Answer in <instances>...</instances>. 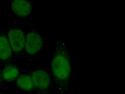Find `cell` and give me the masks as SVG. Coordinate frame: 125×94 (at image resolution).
<instances>
[{
  "label": "cell",
  "mask_w": 125,
  "mask_h": 94,
  "mask_svg": "<svg viewBox=\"0 0 125 94\" xmlns=\"http://www.w3.org/2000/svg\"><path fill=\"white\" fill-rule=\"evenodd\" d=\"M8 36L10 46L14 51L19 52L25 47V38L23 32L21 30L14 29L10 30Z\"/></svg>",
  "instance_id": "277c9868"
},
{
  "label": "cell",
  "mask_w": 125,
  "mask_h": 94,
  "mask_svg": "<svg viewBox=\"0 0 125 94\" xmlns=\"http://www.w3.org/2000/svg\"><path fill=\"white\" fill-rule=\"evenodd\" d=\"M11 50L9 40L5 36H0V59L5 60L11 56Z\"/></svg>",
  "instance_id": "52a82bcc"
},
{
  "label": "cell",
  "mask_w": 125,
  "mask_h": 94,
  "mask_svg": "<svg viewBox=\"0 0 125 94\" xmlns=\"http://www.w3.org/2000/svg\"><path fill=\"white\" fill-rule=\"evenodd\" d=\"M70 70V61L66 50L61 47L57 48L51 61V72L55 86L62 92L68 87Z\"/></svg>",
  "instance_id": "6da1fadb"
},
{
  "label": "cell",
  "mask_w": 125,
  "mask_h": 94,
  "mask_svg": "<svg viewBox=\"0 0 125 94\" xmlns=\"http://www.w3.org/2000/svg\"><path fill=\"white\" fill-rule=\"evenodd\" d=\"M34 89L41 92L47 91L52 87L53 81L50 71L42 63L36 64L30 69Z\"/></svg>",
  "instance_id": "7a4b0ae2"
},
{
  "label": "cell",
  "mask_w": 125,
  "mask_h": 94,
  "mask_svg": "<svg viewBox=\"0 0 125 94\" xmlns=\"http://www.w3.org/2000/svg\"><path fill=\"white\" fill-rule=\"evenodd\" d=\"M4 79L3 78L2 72L0 70V87H2L4 86Z\"/></svg>",
  "instance_id": "9c48e42d"
},
{
  "label": "cell",
  "mask_w": 125,
  "mask_h": 94,
  "mask_svg": "<svg viewBox=\"0 0 125 94\" xmlns=\"http://www.w3.org/2000/svg\"></svg>",
  "instance_id": "30bf717a"
},
{
  "label": "cell",
  "mask_w": 125,
  "mask_h": 94,
  "mask_svg": "<svg viewBox=\"0 0 125 94\" xmlns=\"http://www.w3.org/2000/svg\"><path fill=\"white\" fill-rule=\"evenodd\" d=\"M42 46V39L39 34L31 32L27 35L25 47L27 53L30 56L29 61L32 62L37 59V55L41 51Z\"/></svg>",
  "instance_id": "3957f363"
},
{
  "label": "cell",
  "mask_w": 125,
  "mask_h": 94,
  "mask_svg": "<svg viewBox=\"0 0 125 94\" xmlns=\"http://www.w3.org/2000/svg\"><path fill=\"white\" fill-rule=\"evenodd\" d=\"M2 73L4 80L7 81H11L18 78L19 71L18 68L15 66L12 65H9L4 68Z\"/></svg>",
  "instance_id": "ba28073f"
},
{
  "label": "cell",
  "mask_w": 125,
  "mask_h": 94,
  "mask_svg": "<svg viewBox=\"0 0 125 94\" xmlns=\"http://www.w3.org/2000/svg\"><path fill=\"white\" fill-rule=\"evenodd\" d=\"M11 7L14 12L21 17H25L28 15L31 10L30 3L25 0H15L12 2Z\"/></svg>",
  "instance_id": "5b68a950"
},
{
  "label": "cell",
  "mask_w": 125,
  "mask_h": 94,
  "mask_svg": "<svg viewBox=\"0 0 125 94\" xmlns=\"http://www.w3.org/2000/svg\"><path fill=\"white\" fill-rule=\"evenodd\" d=\"M16 83L18 86L22 90L30 91L34 89L32 78L29 74H23L18 77Z\"/></svg>",
  "instance_id": "8992f818"
}]
</instances>
